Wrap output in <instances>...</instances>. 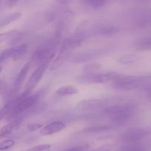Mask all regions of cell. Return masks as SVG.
Masks as SVG:
<instances>
[{"mask_svg": "<svg viewBox=\"0 0 151 151\" xmlns=\"http://www.w3.org/2000/svg\"><path fill=\"white\" fill-rule=\"evenodd\" d=\"M0 110H1V108H0Z\"/></svg>", "mask_w": 151, "mask_h": 151, "instance_id": "obj_32", "label": "cell"}, {"mask_svg": "<svg viewBox=\"0 0 151 151\" xmlns=\"http://www.w3.org/2000/svg\"><path fill=\"white\" fill-rule=\"evenodd\" d=\"M48 64H42V65H40L39 66H38L36 70L32 73L29 79L28 80V82L24 89L25 91L29 93H32V90H34V88L42 79L43 76L46 72V70L48 68Z\"/></svg>", "mask_w": 151, "mask_h": 151, "instance_id": "obj_8", "label": "cell"}, {"mask_svg": "<svg viewBox=\"0 0 151 151\" xmlns=\"http://www.w3.org/2000/svg\"><path fill=\"white\" fill-rule=\"evenodd\" d=\"M111 105V101L108 99H85L80 101L75 107V110L81 111H94L106 108Z\"/></svg>", "mask_w": 151, "mask_h": 151, "instance_id": "obj_7", "label": "cell"}, {"mask_svg": "<svg viewBox=\"0 0 151 151\" xmlns=\"http://www.w3.org/2000/svg\"><path fill=\"white\" fill-rule=\"evenodd\" d=\"M42 127V124L40 123H31L27 125V129L29 131H35V130L41 129Z\"/></svg>", "mask_w": 151, "mask_h": 151, "instance_id": "obj_26", "label": "cell"}, {"mask_svg": "<svg viewBox=\"0 0 151 151\" xmlns=\"http://www.w3.org/2000/svg\"><path fill=\"white\" fill-rule=\"evenodd\" d=\"M150 133V130L146 127H131L120 135V140L128 144H136L147 137Z\"/></svg>", "mask_w": 151, "mask_h": 151, "instance_id": "obj_5", "label": "cell"}, {"mask_svg": "<svg viewBox=\"0 0 151 151\" xmlns=\"http://www.w3.org/2000/svg\"><path fill=\"white\" fill-rule=\"evenodd\" d=\"M65 128H66V124L60 121H55L47 124L44 127H41L40 133L43 136H51L55 133L63 131Z\"/></svg>", "mask_w": 151, "mask_h": 151, "instance_id": "obj_10", "label": "cell"}, {"mask_svg": "<svg viewBox=\"0 0 151 151\" xmlns=\"http://www.w3.org/2000/svg\"><path fill=\"white\" fill-rule=\"evenodd\" d=\"M87 4L94 9H98L106 4L107 0H85Z\"/></svg>", "mask_w": 151, "mask_h": 151, "instance_id": "obj_23", "label": "cell"}, {"mask_svg": "<svg viewBox=\"0 0 151 151\" xmlns=\"http://www.w3.org/2000/svg\"><path fill=\"white\" fill-rule=\"evenodd\" d=\"M101 67L102 66L100 64H88L83 68V72L85 73H94V71L101 68Z\"/></svg>", "mask_w": 151, "mask_h": 151, "instance_id": "obj_25", "label": "cell"}, {"mask_svg": "<svg viewBox=\"0 0 151 151\" xmlns=\"http://www.w3.org/2000/svg\"><path fill=\"white\" fill-rule=\"evenodd\" d=\"M1 67L0 66V72H1Z\"/></svg>", "mask_w": 151, "mask_h": 151, "instance_id": "obj_31", "label": "cell"}, {"mask_svg": "<svg viewBox=\"0 0 151 151\" xmlns=\"http://www.w3.org/2000/svg\"><path fill=\"white\" fill-rule=\"evenodd\" d=\"M28 50V46L27 44H22L20 45L16 46V51L13 56V59L14 60H18L23 57L27 53Z\"/></svg>", "mask_w": 151, "mask_h": 151, "instance_id": "obj_19", "label": "cell"}, {"mask_svg": "<svg viewBox=\"0 0 151 151\" xmlns=\"http://www.w3.org/2000/svg\"><path fill=\"white\" fill-rule=\"evenodd\" d=\"M51 148V145L49 144H43L36 145V146L32 147L29 149L24 151H47Z\"/></svg>", "mask_w": 151, "mask_h": 151, "instance_id": "obj_24", "label": "cell"}, {"mask_svg": "<svg viewBox=\"0 0 151 151\" xmlns=\"http://www.w3.org/2000/svg\"><path fill=\"white\" fill-rule=\"evenodd\" d=\"M120 151H147V150L142 145L137 144H128V145L121 148Z\"/></svg>", "mask_w": 151, "mask_h": 151, "instance_id": "obj_21", "label": "cell"}, {"mask_svg": "<svg viewBox=\"0 0 151 151\" xmlns=\"http://www.w3.org/2000/svg\"><path fill=\"white\" fill-rule=\"evenodd\" d=\"M129 75L119 73L115 72L107 73H86L83 75L76 77V81L80 84H103L109 81L118 82L124 81L128 78Z\"/></svg>", "mask_w": 151, "mask_h": 151, "instance_id": "obj_3", "label": "cell"}, {"mask_svg": "<svg viewBox=\"0 0 151 151\" xmlns=\"http://www.w3.org/2000/svg\"><path fill=\"white\" fill-rule=\"evenodd\" d=\"M84 150V147L82 146H77V147H74L70 148V149H68L66 150H63V151H83Z\"/></svg>", "mask_w": 151, "mask_h": 151, "instance_id": "obj_28", "label": "cell"}, {"mask_svg": "<svg viewBox=\"0 0 151 151\" xmlns=\"http://www.w3.org/2000/svg\"><path fill=\"white\" fill-rule=\"evenodd\" d=\"M114 126L111 125H99V126H93V127H88V128H86L83 130V132L88 133H100V132H104L107 131V130H111L114 128Z\"/></svg>", "mask_w": 151, "mask_h": 151, "instance_id": "obj_18", "label": "cell"}, {"mask_svg": "<svg viewBox=\"0 0 151 151\" xmlns=\"http://www.w3.org/2000/svg\"><path fill=\"white\" fill-rule=\"evenodd\" d=\"M6 86H7V84H6L5 81H3V80H0V95L4 91Z\"/></svg>", "mask_w": 151, "mask_h": 151, "instance_id": "obj_27", "label": "cell"}, {"mask_svg": "<svg viewBox=\"0 0 151 151\" xmlns=\"http://www.w3.org/2000/svg\"><path fill=\"white\" fill-rule=\"evenodd\" d=\"M79 93V89L75 85L72 84H66L63 85L57 89L55 93L59 96H72L76 95Z\"/></svg>", "mask_w": 151, "mask_h": 151, "instance_id": "obj_12", "label": "cell"}, {"mask_svg": "<svg viewBox=\"0 0 151 151\" xmlns=\"http://www.w3.org/2000/svg\"><path fill=\"white\" fill-rule=\"evenodd\" d=\"M29 63H26L23 67H22L21 70L19 71V74H18L16 80H15L14 85H13V94H15V93H18V91L20 90L22 84H23L24 81L25 79H26L27 76V73H28V71H29Z\"/></svg>", "mask_w": 151, "mask_h": 151, "instance_id": "obj_11", "label": "cell"}, {"mask_svg": "<svg viewBox=\"0 0 151 151\" xmlns=\"http://www.w3.org/2000/svg\"><path fill=\"white\" fill-rule=\"evenodd\" d=\"M21 16H22V13L20 12H15V13L3 17L2 19H0V28L7 26V25H10L12 22L17 21L21 17Z\"/></svg>", "mask_w": 151, "mask_h": 151, "instance_id": "obj_15", "label": "cell"}, {"mask_svg": "<svg viewBox=\"0 0 151 151\" xmlns=\"http://www.w3.org/2000/svg\"><path fill=\"white\" fill-rule=\"evenodd\" d=\"M109 50L106 48L93 49V50H86V51L78 53L70 57V62L72 63H83L88 62L91 60L100 58L104 56L106 53H109Z\"/></svg>", "mask_w": 151, "mask_h": 151, "instance_id": "obj_6", "label": "cell"}, {"mask_svg": "<svg viewBox=\"0 0 151 151\" xmlns=\"http://www.w3.org/2000/svg\"><path fill=\"white\" fill-rule=\"evenodd\" d=\"M139 60V57L136 54H132V53H128V54L123 55L120 56L117 59V62L122 65H131V64H134Z\"/></svg>", "mask_w": 151, "mask_h": 151, "instance_id": "obj_16", "label": "cell"}, {"mask_svg": "<svg viewBox=\"0 0 151 151\" xmlns=\"http://www.w3.org/2000/svg\"><path fill=\"white\" fill-rule=\"evenodd\" d=\"M60 38H61L60 32H58L51 39L47 41L45 44L32 53L29 64L38 65V66L42 64L49 65L57 53L58 46L60 45Z\"/></svg>", "mask_w": 151, "mask_h": 151, "instance_id": "obj_1", "label": "cell"}, {"mask_svg": "<svg viewBox=\"0 0 151 151\" xmlns=\"http://www.w3.org/2000/svg\"><path fill=\"white\" fill-rule=\"evenodd\" d=\"M44 94L45 92L41 90L35 94H30L22 99H19L17 96L13 99H11L13 101V107L7 116L9 119H13L16 117L21 116L22 113L32 109L35 105H37Z\"/></svg>", "mask_w": 151, "mask_h": 151, "instance_id": "obj_4", "label": "cell"}, {"mask_svg": "<svg viewBox=\"0 0 151 151\" xmlns=\"http://www.w3.org/2000/svg\"><path fill=\"white\" fill-rule=\"evenodd\" d=\"M119 29L113 25H100V26L94 28L93 33L97 35H112V34L117 33Z\"/></svg>", "mask_w": 151, "mask_h": 151, "instance_id": "obj_13", "label": "cell"}, {"mask_svg": "<svg viewBox=\"0 0 151 151\" xmlns=\"http://www.w3.org/2000/svg\"><path fill=\"white\" fill-rule=\"evenodd\" d=\"M23 121L22 116H18L16 118L12 119L10 122L5 124L0 128V140L4 139L7 137L9 135L11 134L15 130L19 128Z\"/></svg>", "mask_w": 151, "mask_h": 151, "instance_id": "obj_9", "label": "cell"}, {"mask_svg": "<svg viewBox=\"0 0 151 151\" xmlns=\"http://www.w3.org/2000/svg\"><path fill=\"white\" fill-rule=\"evenodd\" d=\"M15 51H16V46L9 47V48H7L1 51V53H0V64L4 62V61L7 60L8 59L13 58Z\"/></svg>", "mask_w": 151, "mask_h": 151, "instance_id": "obj_20", "label": "cell"}, {"mask_svg": "<svg viewBox=\"0 0 151 151\" xmlns=\"http://www.w3.org/2000/svg\"><path fill=\"white\" fill-rule=\"evenodd\" d=\"M18 0H8L7 1V4H8L9 6H12L15 4V3Z\"/></svg>", "mask_w": 151, "mask_h": 151, "instance_id": "obj_30", "label": "cell"}, {"mask_svg": "<svg viewBox=\"0 0 151 151\" xmlns=\"http://www.w3.org/2000/svg\"><path fill=\"white\" fill-rule=\"evenodd\" d=\"M136 106L132 103H116L104 108V113L113 124H122L132 118Z\"/></svg>", "mask_w": 151, "mask_h": 151, "instance_id": "obj_2", "label": "cell"}, {"mask_svg": "<svg viewBox=\"0 0 151 151\" xmlns=\"http://www.w3.org/2000/svg\"><path fill=\"white\" fill-rule=\"evenodd\" d=\"M19 35H21V33L17 30H11L7 31V32L1 33H0V44L7 41H10Z\"/></svg>", "mask_w": 151, "mask_h": 151, "instance_id": "obj_17", "label": "cell"}, {"mask_svg": "<svg viewBox=\"0 0 151 151\" xmlns=\"http://www.w3.org/2000/svg\"><path fill=\"white\" fill-rule=\"evenodd\" d=\"M15 144H16V142L13 139H4L1 142H0V151L10 149L14 146Z\"/></svg>", "mask_w": 151, "mask_h": 151, "instance_id": "obj_22", "label": "cell"}, {"mask_svg": "<svg viewBox=\"0 0 151 151\" xmlns=\"http://www.w3.org/2000/svg\"><path fill=\"white\" fill-rule=\"evenodd\" d=\"M134 45L138 50H151V36L139 38Z\"/></svg>", "mask_w": 151, "mask_h": 151, "instance_id": "obj_14", "label": "cell"}, {"mask_svg": "<svg viewBox=\"0 0 151 151\" xmlns=\"http://www.w3.org/2000/svg\"><path fill=\"white\" fill-rule=\"evenodd\" d=\"M110 150V148L108 147L107 146H105V147H101L100 148H97V149L94 150L92 151H109Z\"/></svg>", "mask_w": 151, "mask_h": 151, "instance_id": "obj_29", "label": "cell"}]
</instances>
